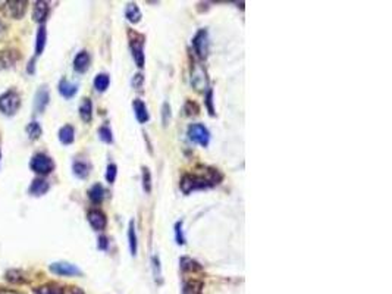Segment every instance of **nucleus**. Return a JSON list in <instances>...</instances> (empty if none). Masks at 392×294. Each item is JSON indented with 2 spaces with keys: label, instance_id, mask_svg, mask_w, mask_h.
Segmentation results:
<instances>
[{
  "label": "nucleus",
  "instance_id": "2f4dec72",
  "mask_svg": "<svg viewBox=\"0 0 392 294\" xmlns=\"http://www.w3.org/2000/svg\"><path fill=\"white\" fill-rule=\"evenodd\" d=\"M143 188L145 193L151 191V172L147 166H143Z\"/></svg>",
  "mask_w": 392,
  "mask_h": 294
},
{
  "label": "nucleus",
  "instance_id": "aec40b11",
  "mask_svg": "<svg viewBox=\"0 0 392 294\" xmlns=\"http://www.w3.org/2000/svg\"><path fill=\"white\" fill-rule=\"evenodd\" d=\"M90 163L84 162V160H75L74 165H72V171H74V175L80 180H85L88 175H90Z\"/></svg>",
  "mask_w": 392,
  "mask_h": 294
},
{
  "label": "nucleus",
  "instance_id": "dca6fc26",
  "mask_svg": "<svg viewBox=\"0 0 392 294\" xmlns=\"http://www.w3.org/2000/svg\"><path fill=\"white\" fill-rule=\"evenodd\" d=\"M18 52H12V50H5L0 52V71L8 69L11 67H14L18 61Z\"/></svg>",
  "mask_w": 392,
  "mask_h": 294
},
{
  "label": "nucleus",
  "instance_id": "0eeeda50",
  "mask_svg": "<svg viewBox=\"0 0 392 294\" xmlns=\"http://www.w3.org/2000/svg\"><path fill=\"white\" fill-rule=\"evenodd\" d=\"M194 52L197 53L200 59H206L209 53V34L206 30H199V33L192 39Z\"/></svg>",
  "mask_w": 392,
  "mask_h": 294
},
{
  "label": "nucleus",
  "instance_id": "9d476101",
  "mask_svg": "<svg viewBox=\"0 0 392 294\" xmlns=\"http://www.w3.org/2000/svg\"><path fill=\"white\" fill-rule=\"evenodd\" d=\"M191 84L195 87V90H206L207 89V77H206V72L202 67L199 65H195L192 72H191Z\"/></svg>",
  "mask_w": 392,
  "mask_h": 294
},
{
  "label": "nucleus",
  "instance_id": "c85d7f7f",
  "mask_svg": "<svg viewBox=\"0 0 392 294\" xmlns=\"http://www.w3.org/2000/svg\"><path fill=\"white\" fill-rule=\"evenodd\" d=\"M109 84H110V78H109L107 74H99V75L94 78V89H96L99 93L106 91L107 87H109Z\"/></svg>",
  "mask_w": 392,
  "mask_h": 294
},
{
  "label": "nucleus",
  "instance_id": "7c9ffc66",
  "mask_svg": "<svg viewBox=\"0 0 392 294\" xmlns=\"http://www.w3.org/2000/svg\"><path fill=\"white\" fill-rule=\"evenodd\" d=\"M99 137H100V140H102L103 143H106V144H110V143L113 141L112 131H110V128H109L107 125L100 127V130H99Z\"/></svg>",
  "mask_w": 392,
  "mask_h": 294
},
{
  "label": "nucleus",
  "instance_id": "b1692460",
  "mask_svg": "<svg viewBox=\"0 0 392 294\" xmlns=\"http://www.w3.org/2000/svg\"><path fill=\"white\" fill-rule=\"evenodd\" d=\"M128 244H129V251L132 256L137 254V249H138V241H137V232H135V222L134 219L129 221V226H128Z\"/></svg>",
  "mask_w": 392,
  "mask_h": 294
},
{
  "label": "nucleus",
  "instance_id": "4c0bfd02",
  "mask_svg": "<svg viewBox=\"0 0 392 294\" xmlns=\"http://www.w3.org/2000/svg\"><path fill=\"white\" fill-rule=\"evenodd\" d=\"M143 84H144V77H143V74H135L134 77H132V87L135 89V90H141L143 89Z\"/></svg>",
  "mask_w": 392,
  "mask_h": 294
},
{
  "label": "nucleus",
  "instance_id": "6e6552de",
  "mask_svg": "<svg viewBox=\"0 0 392 294\" xmlns=\"http://www.w3.org/2000/svg\"><path fill=\"white\" fill-rule=\"evenodd\" d=\"M50 271L61 276H77L81 275V269L77 265L68 263V262H55L50 265Z\"/></svg>",
  "mask_w": 392,
  "mask_h": 294
},
{
  "label": "nucleus",
  "instance_id": "4be33fe9",
  "mask_svg": "<svg viewBox=\"0 0 392 294\" xmlns=\"http://www.w3.org/2000/svg\"><path fill=\"white\" fill-rule=\"evenodd\" d=\"M125 17H126V20H128L131 24H138V23L141 21V18H143L141 11H140V8H138L137 3H129V5L126 6V9H125Z\"/></svg>",
  "mask_w": 392,
  "mask_h": 294
},
{
  "label": "nucleus",
  "instance_id": "4468645a",
  "mask_svg": "<svg viewBox=\"0 0 392 294\" xmlns=\"http://www.w3.org/2000/svg\"><path fill=\"white\" fill-rule=\"evenodd\" d=\"M49 3L47 2H43V0H40V2H36L34 5V9H33V20L36 23H44L47 20V15H49Z\"/></svg>",
  "mask_w": 392,
  "mask_h": 294
},
{
  "label": "nucleus",
  "instance_id": "f8f14e48",
  "mask_svg": "<svg viewBox=\"0 0 392 294\" xmlns=\"http://www.w3.org/2000/svg\"><path fill=\"white\" fill-rule=\"evenodd\" d=\"M49 99H50V96H49L47 87L46 86L40 87L37 94H36V99H34V109L37 113H41L46 109V106L49 105Z\"/></svg>",
  "mask_w": 392,
  "mask_h": 294
},
{
  "label": "nucleus",
  "instance_id": "ddd939ff",
  "mask_svg": "<svg viewBox=\"0 0 392 294\" xmlns=\"http://www.w3.org/2000/svg\"><path fill=\"white\" fill-rule=\"evenodd\" d=\"M132 108H134L135 118H137V121H138L140 124H145V122L150 119L147 106H145V103H144L141 99H135V100L132 102Z\"/></svg>",
  "mask_w": 392,
  "mask_h": 294
},
{
  "label": "nucleus",
  "instance_id": "79ce46f5",
  "mask_svg": "<svg viewBox=\"0 0 392 294\" xmlns=\"http://www.w3.org/2000/svg\"><path fill=\"white\" fill-rule=\"evenodd\" d=\"M5 31H6V25L3 24V21H2V20H0V34H3Z\"/></svg>",
  "mask_w": 392,
  "mask_h": 294
},
{
  "label": "nucleus",
  "instance_id": "f704fd0d",
  "mask_svg": "<svg viewBox=\"0 0 392 294\" xmlns=\"http://www.w3.org/2000/svg\"><path fill=\"white\" fill-rule=\"evenodd\" d=\"M170 105L167 103V102H165L163 103V106H162V122H163V125L166 127L167 124H169V121H170Z\"/></svg>",
  "mask_w": 392,
  "mask_h": 294
},
{
  "label": "nucleus",
  "instance_id": "72a5a7b5",
  "mask_svg": "<svg viewBox=\"0 0 392 294\" xmlns=\"http://www.w3.org/2000/svg\"><path fill=\"white\" fill-rule=\"evenodd\" d=\"M175 240H176V244H179V246L185 244V237H184V231H182V221H178L175 224Z\"/></svg>",
  "mask_w": 392,
  "mask_h": 294
},
{
  "label": "nucleus",
  "instance_id": "f257e3e1",
  "mask_svg": "<svg viewBox=\"0 0 392 294\" xmlns=\"http://www.w3.org/2000/svg\"><path fill=\"white\" fill-rule=\"evenodd\" d=\"M224 180V175L219 169L216 168H209L205 166L202 172H194V174H185L181 178L179 188L182 190L184 194H189L197 190H207L215 185H219Z\"/></svg>",
  "mask_w": 392,
  "mask_h": 294
},
{
  "label": "nucleus",
  "instance_id": "6ab92c4d",
  "mask_svg": "<svg viewBox=\"0 0 392 294\" xmlns=\"http://www.w3.org/2000/svg\"><path fill=\"white\" fill-rule=\"evenodd\" d=\"M203 293V281L200 279H188L184 284L182 294H202Z\"/></svg>",
  "mask_w": 392,
  "mask_h": 294
},
{
  "label": "nucleus",
  "instance_id": "bb28decb",
  "mask_svg": "<svg viewBox=\"0 0 392 294\" xmlns=\"http://www.w3.org/2000/svg\"><path fill=\"white\" fill-rule=\"evenodd\" d=\"M46 42H47V33H46V28L44 27H40L39 28V33H37V37H36V55H41L44 47H46Z\"/></svg>",
  "mask_w": 392,
  "mask_h": 294
},
{
  "label": "nucleus",
  "instance_id": "f3484780",
  "mask_svg": "<svg viewBox=\"0 0 392 294\" xmlns=\"http://www.w3.org/2000/svg\"><path fill=\"white\" fill-rule=\"evenodd\" d=\"M49 188H50V185H49V182H47L46 180H43V178H36V180L31 182L28 191H30L31 196H37V197H40V196H44V194L49 191Z\"/></svg>",
  "mask_w": 392,
  "mask_h": 294
},
{
  "label": "nucleus",
  "instance_id": "f03ea898",
  "mask_svg": "<svg viewBox=\"0 0 392 294\" xmlns=\"http://www.w3.org/2000/svg\"><path fill=\"white\" fill-rule=\"evenodd\" d=\"M21 108V97L15 90H9L0 96V112L12 116Z\"/></svg>",
  "mask_w": 392,
  "mask_h": 294
},
{
  "label": "nucleus",
  "instance_id": "1a4fd4ad",
  "mask_svg": "<svg viewBox=\"0 0 392 294\" xmlns=\"http://www.w3.org/2000/svg\"><path fill=\"white\" fill-rule=\"evenodd\" d=\"M87 219H88L91 228L96 229V231H103V229L106 228V225H107V218H106V215H104L102 210H99V209H91V210H88V213H87Z\"/></svg>",
  "mask_w": 392,
  "mask_h": 294
},
{
  "label": "nucleus",
  "instance_id": "9b49d317",
  "mask_svg": "<svg viewBox=\"0 0 392 294\" xmlns=\"http://www.w3.org/2000/svg\"><path fill=\"white\" fill-rule=\"evenodd\" d=\"M27 2L25 0H14V2H8L6 3V9H8V14L11 18H15V20H21L27 11Z\"/></svg>",
  "mask_w": 392,
  "mask_h": 294
},
{
  "label": "nucleus",
  "instance_id": "ea45409f",
  "mask_svg": "<svg viewBox=\"0 0 392 294\" xmlns=\"http://www.w3.org/2000/svg\"><path fill=\"white\" fill-rule=\"evenodd\" d=\"M107 244H109L107 237L102 235V237L99 238V249H100V250H106V249H107Z\"/></svg>",
  "mask_w": 392,
  "mask_h": 294
},
{
  "label": "nucleus",
  "instance_id": "c9c22d12",
  "mask_svg": "<svg viewBox=\"0 0 392 294\" xmlns=\"http://www.w3.org/2000/svg\"><path fill=\"white\" fill-rule=\"evenodd\" d=\"M184 111L186 112V115H197L199 113V111H200V108L195 105L194 102H191V100H188L186 103H185V108H184Z\"/></svg>",
  "mask_w": 392,
  "mask_h": 294
},
{
  "label": "nucleus",
  "instance_id": "a211bd4d",
  "mask_svg": "<svg viewBox=\"0 0 392 294\" xmlns=\"http://www.w3.org/2000/svg\"><path fill=\"white\" fill-rule=\"evenodd\" d=\"M78 91V86L74 83H69L66 78H62L59 83V93L65 97V99H71L77 94Z\"/></svg>",
  "mask_w": 392,
  "mask_h": 294
},
{
  "label": "nucleus",
  "instance_id": "423d86ee",
  "mask_svg": "<svg viewBox=\"0 0 392 294\" xmlns=\"http://www.w3.org/2000/svg\"><path fill=\"white\" fill-rule=\"evenodd\" d=\"M36 294H85L80 287H63L56 282H49L34 288Z\"/></svg>",
  "mask_w": 392,
  "mask_h": 294
},
{
  "label": "nucleus",
  "instance_id": "2eb2a0df",
  "mask_svg": "<svg viewBox=\"0 0 392 294\" xmlns=\"http://www.w3.org/2000/svg\"><path fill=\"white\" fill-rule=\"evenodd\" d=\"M90 62H91V58H90L88 52L83 50V52H80V53L75 56V59H74V69H75L77 72H80V74H84V72L88 69Z\"/></svg>",
  "mask_w": 392,
  "mask_h": 294
},
{
  "label": "nucleus",
  "instance_id": "20e7f679",
  "mask_svg": "<svg viewBox=\"0 0 392 294\" xmlns=\"http://www.w3.org/2000/svg\"><path fill=\"white\" fill-rule=\"evenodd\" d=\"M188 138L195 143L200 144L202 147H207L210 141V131L203 125V124H191L186 131Z\"/></svg>",
  "mask_w": 392,
  "mask_h": 294
},
{
  "label": "nucleus",
  "instance_id": "a19ab883",
  "mask_svg": "<svg viewBox=\"0 0 392 294\" xmlns=\"http://www.w3.org/2000/svg\"><path fill=\"white\" fill-rule=\"evenodd\" d=\"M0 294H20L17 290H11V288H0Z\"/></svg>",
  "mask_w": 392,
  "mask_h": 294
},
{
  "label": "nucleus",
  "instance_id": "39448f33",
  "mask_svg": "<svg viewBox=\"0 0 392 294\" xmlns=\"http://www.w3.org/2000/svg\"><path fill=\"white\" fill-rule=\"evenodd\" d=\"M129 40H131L129 45H131V52H132L134 62H135V65L138 68H143L144 67V61H145V56H144V36L129 31Z\"/></svg>",
  "mask_w": 392,
  "mask_h": 294
},
{
  "label": "nucleus",
  "instance_id": "a878e982",
  "mask_svg": "<svg viewBox=\"0 0 392 294\" xmlns=\"http://www.w3.org/2000/svg\"><path fill=\"white\" fill-rule=\"evenodd\" d=\"M179 265H181V269L184 272H188V271H202V265L197 262V260H194L188 256H184L179 259Z\"/></svg>",
  "mask_w": 392,
  "mask_h": 294
},
{
  "label": "nucleus",
  "instance_id": "7ed1b4c3",
  "mask_svg": "<svg viewBox=\"0 0 392 294\" xmlns=\"http://www.w3.org/2000/svg\"><path fill=\"white\" fill-rule=\"evenodd\" d=\"M30 168L33 172H36L39 175H49L55 169V162L46 153H37L33 156V159L30 162Z\"/></svg>",
  "mask_w": 392,
  "mask_h": 294
},
{
  "label": "nucleus",
  "instance_id": "412c9836",
  "mask_svg": "<svg viewBox=\"0 0 392 294\" xmlns=\"http://www.w3.org/2000/svg\"><path fill=\"white\" fill-rule=\"evenodd\" d=\"M80 116L84 122H91L93 119V103L88 97L83 99L81 105H80Z\"/></svg>",
  "mask_w": 392,
  "mask_h": 294
},
{
  "label": "nucleus",
  "instance_id": "393cba45",
  "mask_svg": "<svg viewBox=\"0 0 392 294\" xmlns=\"http://www.w3.org/2000/svg\"><path fill=\"white\" fill-rule=\"evenodd\" d=\"M104 194H106V191H104V188H103L102 184H94V185L88 190V197H90V200H91L93 203H96V204H99V203L103 202Z\"/></svg>",
  "mask_w": 392,
  "mask_h": 294
},
{
  "label": "nucleus",
  "instance_id": "c756f323",
  "mask_svg": "<svg viewBox=\"0 0 392 294\" xmlns=\"http://www.w3.org/2000/svg\"><path fill=\"white\" fill-rule=\"evenodd\" d=\"M41 133H43V130H41L39 122H30L27 125V134H28L30 140H39Z\"/></svg>",
  "mask_w": 392,
  "mask_h": 294
},
{
  "label": "nucleus",
  "instance_id": "473e14b6",
  "mask_svg": "<svg viewBox=\"0 0 392 294\" xmlns=\"http://www.w3.org/2000/svg\"><path fill=\"white\" fill-rule=\"evenodd\" d=\"M116 175H118V166L115 163H109L107 165V169H106V180L109 184H113L115 180H116Z\"/></svg>",
  "mask_w": 392,
  "mask_h": 294
},
{
  "label": "nucleus",
  "instance_id": "5701e85b",
  "mask_svg": "<svg viewBox=\"0 0 392 294\" xmlns=\"http://www.w3.org/2000/svg\"><path fill=\"white\" fill-rule=\"evenodd\" d=\"M74 138H75V131H74V127L72 125H63L59 130V140H61L62 144H65V146L72 144L74 143Z\"/></svg>",
  "mask_w": 392,
  "mask_h": 294
},
{
  "label": "nucleus",
  "instance_id": "37998d69",
  "mask_svg": "<svg viewBox=\"0 0 392 294\" xmlns=\"http://www.w3.org/2000/svg\"><path fill=\"white\" fill-rule=\"evenodd\" d=\"M0 159H2V153H0Z\"/></svg>",
  "mask_w": 392,
  "mask_h": 294
},
{
  "label": "nucleus",
  "instance_id": "58836bf2",
  "mask_svg": "<svg viewBox=\"0 0 392 294\" xmlns=\"http://www.w3.org/2000/svg\"><path fill=\"white\" fill-rule=\"evenodd\" d=\"M206 103H207V109H209V113L213 116L215 115V109H213V90H207V94H206Z\"/></svg>",
  "mask_w": 392,
  "mask_h": 294
},
{
  "label": "nucleus",
  "instance_id": "cd10ccee",
  "mask_svg": "<svg viewBox=\"0 0 392 294\" xmlns=\"http://www.w3.org/2000/svg\"><path fill=\"white\" fill-rule=\"evenodd\" d=\"M5 276L12 284H24V282H27V276L21 269H9Z\"/></svg>",
  "mask_w": 392,
  "mask_h": 294
},
{
  "label": "nucleus",
  "instance_id": "e433bc0d",
  "mask_svg": "<svg viewBox=\"0 0 392 294\" xmlns=\"http://www.w3.org/2000/svg\"><path fill=\"white\" fill-rule=\"evenodd\" d=\"M151 263H153V272H154V276H156V281L157 278L160 279L162 278V272H160V260H159V256H153L151 257Z\"/></svg>",
  "mask_w": 392,
  "mask_h": 294
}]
</instances>
